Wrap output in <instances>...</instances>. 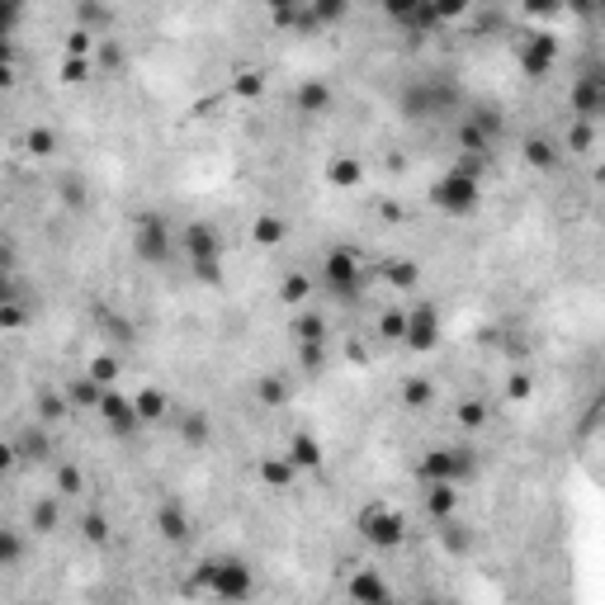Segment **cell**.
<instances>
[{"mask_svg": "<svg viewBox=\"0 0 605 605\" xmlns=\"http://www.w3.org/2000/svg\"><path fill=\"white\" fill-rule=\"evenodd\" d=\"M109 72V66H123V48L114 43V38H100V57H95Z\"/></svg>", "mask_w": 605, "mask_h": 605, "instance_id": "obj_44", "label": "cell"}, {"mask_svg": "<svg viewBox=\"0 0 605 605\" xmlns=\"http://www.w3.org/2000/svg\"><path fill=\"white\" fill-rule=\"evenodd\" d=\"M525 161L534 171H554L558 166V147L548 137H525Z\"/></svg>", "mask_w": 605, "mask_h": 605, "instance_id": "obj_25", "label": "cell"}, {"mask_svg": "<svg viewBox=\"0 0 605 605\" xmlns=\"http://www.w3.org/2000/svg\"><path fill=\"white\" fill-rule=\"evenodd\" d=\"M294 469H322V445L312 435H294L288 440V454H284Z\"/></svg>", "mask_w": 605, "mask_h": 605, "instance_id": "obj_17", "label": "cell"}, {"mask_svg": "<svg viewBox=\"0 0 605 605\" xmlns=\"http://www.w3.org/2000/svg\"><path fill=\"white\" fill-rule=\"evenodd\" d=\"M251 237H256L260 246H274V241L288 237V223H284V218H274V213H260L256 227H251Z\"/></svg>", "mask_w": 605, "mask_h": 605, "instance_id": "obj_29", "label": "cell"}, {"mask_svg": "<svg viewBox=\"0 0 605 605\" xmlns=\"http://www.w3.org/2000/svg\"><path fill=\"white\" fill-rule=\"evenodd\" d=\"M473 469H478V459H473L469 445L431 449V454H425V459L417 463V473L425 478V483H449V487H459L463 478H473Z\"/></svg>", "mask_w": 605, "mask_h": 605, "instance_id": "obj_2", "label": "cell"}, {"mask_svg": "<svg viewBox=\"0 0 605 605\" xmlns=\"http://www.w3.org/2000/svg\"><path fill=\"white\" fill-rule=\"evenodd\" d=\"M10 445H15V454H19L24 463H48L52 454H57V449H52V435H48V425H43V421L19 425V435L10 440Z\"/></svg>", "mask_w": 605, "mask_h": 605, "instance_id": "obj_10", "label": "cell"}, {"mask_svg": "<svg viewBox=\"0 0 605 605\" xmlns=\"http://www.w3.org/2000/svg\"><path fill=\"white\" fill-rule=\"evenodd\" d=\"M322 274H326V288H332V294H355V284H360V265H355L350 251H332Z\"/></svg>", "mask_w": 605, "mask_h": 605, "instance_id": "obj_13", "label": "cell"}, {"mask_svg": "<svg viewBox=\"0 0 605 605\" xmlns=\"http://www.w3.org/2000/svg\"><path fill=\"white\" fill-rule=\"evenodd\" d=\"M62 203H66V209H86V203H90V195H86V180L66 175V180H62Z\"/></svg>", "mask_w": 605, "mask_h": 605, "instance_id": "obj_38", "label": "cell"}, {"mask_svg": "<svg viewBox=\"0 0 605 605\" xmlns=\"http://www.w3.org/2000/svg\"><path fill=\"white\" fill-rule=\"evenodd\" d=\"M199 586H209L218 601H227V605H237L251 596V586H256V577H251V563L237 558V554H218L209 558L199 568Z\"/></svg>", "mask_w": 605, "mask_h": 605, "instance_id": "obj_1", "label": "cell"}, {"mask_svg": "<svg viewBox=\"0 0 605 605\" xmlns=\"http://www.w3.org/2000/svg\"><path fill=\"white\" fill-rule=\"evenodd\" d=\"M100 417H104V425H109V435H114V440H128V435H137V425H142V417H137V402H128V397L114 393V388L104 393Z\"/></svg>", "mask_w": 605, "mask_h": 605, "instance_id": "obj_9", "label": "cell"}, {"mask_svg": "<svg viewBox=\"0 0 605 605\" xmlns=\"http://www.w3.org/2000/svg\"><path fill=\"white\" fill-rule=\"evenodd\" d=\"M180 435H185V445H195V449H203L209 445V411H185V421H180Z\"/></svg>", "mask_w": 605, "mask_h": 605, "instance_id": "obj_26", "label": "cell"}, {"mask_svg": "<svg viewBox=\"0 0 605 605\" xmlns=\"http://www.w3.org/2000/svg\"><path fill=\"white\" fill-rule=\"evenodd\" d=\"M86 492V473L76 463H57V497H80Z\"/></svg>", "mask_w": 605, "mask_h": 605, "instance_id": "obj_34", "label": "cell"}, {"mask_svg": "<svg viewBox=\"0 0 605 605\" xmlns=\"http://www.w3.org/2000/svg\"><path fill=\"white\" fill-rule=\"evenodd\" d=\"M454 506H459V492H454L449 483H431V487H425V511H431L435 520H454Z\"/></svg>", "mask_w": 605, "mask_h": 605, "instance_id": "obj_19", "label": "cell"}, {"mask_svg": "<svg viewBox=\"0 0 605 605\" xmlns=\"http://www.w3.org/2000/svg\"><path fill=\"white\" fill-rule=\"evenodd\" d=\"M379 332L388 336V341H407V318H402V312H383V318H379Z\"/></svg>", "mask_w": 605, "mask_h": 605, "instance_id": "obj_42", "label": "cell"}, {"mask_svg": "<svg viewBox=\"0 0 605 605\" xmlns=\"http://www.w3.org/2000/svg\"><path fill=\"white\" fill-rule=\"evenodd\" d=\"M360 534H364V544H374V548H397L407 540V525H402V516L393 511V506H364L360 511Z\"/></svg>", "mask_w": 605, "mask_h": 605, "instance_id": "obj_5", "label": "cell"}, {"mask_svg": "<svg viewBox=\"0 0 605 605\" xmlns=\"http://www.w3.org/2000/svg\"><path fill=\"white\" fill-rule=\"evenodd\" d=\"M80 540L95 544V548L109 544V520H104V511H86V516H80Z\"/></svg>", "mask_w": 605, "mask_h": 605, "instance_id": "obj_33", "label": "cell"}, {"mask_svg": "<svg viewBox=\"0 0 605 605\" xmlns=\"http://www.w3.org/2000/svg\"><path fill=\"white\" fill-rule=\"evenodd\" d=\"M383 280H388L393 288H417V284H421V265H417V260H402V256H397V260H388V265H383Z\"/></svg>", "mask_w": 605, "mask_h": 605, "instance_id": "obj_24", "label": "cell"}, {"mask_svg": "<svg viewBox=\"0 0 605 605\" xmlns=\"http://www.w3.org/2000/svg\"><path fill=\"white\" fill-rule=\"evenodd\" d=\"M318 19H346V5H322Z\"/></svg>", "mask_w": 605, "mask_h": 605, "instance_id": "obj_51", "label": "cell"}, {"mask_svg": "<svg viewBox=\"0 0 605 605\" xmlns=\"http://www.w3.org/2000/svg\"><path fill=\"white\" fill-rule=\"evenodd\" d=\"M435 341H440V312L431 308V302H417V308L407 312V346L431 350Z\"/></svg>", "mask_w": 605, "mask_h": 605, "instance_id": "obj_12", "label": "cell"}, {"mask_svg": "<svg viewBox=\"0 0 605 605\" xmlns=\"http://www.w3.org/2000/svg\"><path fill=\"white\" fill-rule=\"evenodd\" d=\"M431 397H435V383L431 379H407L402 383V402L407 407H431Z\"/></svg>", "mask_w": 605, "mask_h": 605, "instance_id": "obj_35", "label": "cell"}, {"mask_svg": "<svg viewBox=\"0 0 605 605\" xmlns=\"http://www.w3.org/2000/svg\"><path fill=\"white\" fill-rule=\"evenodd\" d=\"M459 100V86L449 80H417V86L402 90V114L407 119H431V114H445Z\"/></svg>", "mask_w": 605, "mask_h": 605, "instance_id": "obj_3", "label": "cell"}, {"mask_svg": "<svg viewBox=\"0 0 605 605\" xmlns=\"http://www.w3.org/2000/svg\"><path fill=\"white\" fill-rule=\"evenodd\" d=\"M417 605H445V601H440V596H421Z\"/></svg>", "mask_w": 605, "mask_h": 605, "instance_id": "obj_52", "label": "cell"}, {"mask_svg": "<svg viewBox=\"0 0 605 605\" xmlns=\"http://www.w3.org/2000/svg\"><path fill=\"white\" fill-rule=\"evenodd\" d=\"M19 558H24V530L19 525L0 530V563H5V568H19Z\"/></svg>", "mask_w": 605, "mask_h": 605, "instance_id": "obj_32", "label": "cell"}, {"mask_svg": "<svg viewBox=\"0 0 605 605\" xmlns=\"http://www.w3.org/2000/svg\"><path fill=\"white\" fill-rule=\"evenodd\" d=\"M151 520H157V530H161L166 544H189V516H185L180 502H161Z\"/></svg>", "mask_w": 605, "mask_h": 605, "instance_id": "obj_14", "label": "cell"}, {"mask_svg": "<svg viewBox=\"0 0 605 605\" xmlns=\"http://www.w3.org/2000/svg\"><path fill=\"white\" fill-rule=\"evenodd\" d=\"M29 525L38 530V534H52L62 525V511H57V497H38L34 506H29Z\"/></svg>", "mask_w": 605, "mask_h": 605, "instance_id": "obj_23", "label": "cell"}, {"mask_svg": "<svg viewBox=\"0 0 605 605\" xmlns=\"http://www.w3.org/2000/svg\"><path fill=\"white\" fill-rule=\"evenodd\" d=\"M520 62H525L530 76H544L548 66H554V38H548V34L530 38V48H525V57H520Z\"/></svg>", "mask_w": 605, "mask_h": 605, "instance_id": "obj_20", "label": "cell"}, {"mask_svg": "<svg viewBox=\"0 0 605 605\" xmlns=\"http://www.w3.org/2000/svg\"><path fill=\"white\" fill-rule=\"evenodd\" d=\"M237 90H241V95H260V76H256V72H246V76L237 80Z\"/></svg>", "mask_w": 605, "mask_h": 605, "instance_id": "obj_49", "label": "cell"}, {"mask_svg": "<svg viewBox=\"0 0 605 605\" xmlns=\"http://www.w3.org/2000/svg\"><path fill=\"white\" fill-rule=\"evenodd\" d=\"M454 421H459L463 431H478V425L487 421V407L483 402H459V407H454Z\"/></svg>", "mask_w": 605, "mask_h": 605, "instance_id": "obj_37", "label": "cell"}, {"mask_svg": "<svg viewBox=\"0 0 605 605\" xmlns=\"http://www.w3.org/2000/svg\"><path fill=\"white\" fill-rule=\"evenodd\" d=\"M104 605H128V601H104Z\"/></svg>", "mask_w": 605, "mask_h": 605, "instance_id": "obj_53", "label": "cell"}, {"mask_svg": "<svg viewBox=\"0 0 605 605\" xmlns=\"http://www.w3.org/2000/svg\"><path fill=\"white\" fill-rule=\"evenodd\" d=\"M90 48H95V34L90 29H72V34H66V57H86Z\"/></svg>", "mask_w": 605, "mask_h": 605, "instance_id": "obj_41", "label": "cell"}, {"mask_svg": "<svg viewBox=\"0 0 605 605\" xmlns=\"http://www.w3.org/2000/svg\"><path fill=\"white\" fill-rule=\"evenodd\" d=\"M260 402H270V407H280L284 402V397H288V383L280 379V374H270V379H260Z\"/></svg>", "mask_w": 605, "mask_h": 605, "instance_id": "obj_39", "label": "cell"}, {"mask_svg": "<svg viewBox=\"0 0 605 605\" xmlns=\"http://www.w3.org/2000/svg\"><path fill=\"white\" fill-rule=\"evenodd\" d=\"M478 180L473 175H463V171H449L445 180H435V203L445 213H469V209H478Z\"/></svg>", "mask_w": 605, "mask_h": 605, "instance_id": "obj_7", "label": "cell"}, {"mask_svg": "<svg viewBox=\"0 0 605 605\" xmlns=\"http://www.w3.org/2000/svg\"><path fill=\"white\" fill-rule=\"evenodd\" d=\"M469 123H473V128H478V133H487V137H492V142H497V137L506 133V119H502V109H497V104H478V109H473V119H469Z\"/></svg>", "mask_w": 605, "mask_h": 605, "instance_id": "obj_28", "label": "cell"}, {"mask_svg": "<svg viewBox=\"0 0 605 605\" xmlns=\"http://www.w3.org/2000/svg\"><path fill=\"white\" fill-rule=\"evenodd\" d=\"M86 374H90L95 383H100V388H114V383H119V374H123V364H119V355H95Z\"/></svg>", "mask_w": 605, "mask_h": 605, "instance_id": "obj_30", "label": "cell"}, {"mask_svg": "<svg viewBox=\"0 0 605 605\" xmlns=\"http://www.w3.org/2000/svg\"><path fill=\"white\" fill-rule=\"evenodd\" d=\"M104 326H109V336H119V346H133V341H137V332L119 318V312H114V318H104Z\"/></svg>", "mask_w": 605, "mask_h": 605, "instance_id": "obj_45", "label": "cell"}, {"mask_svg": "<svg viewBox=\"0 0 605 605\" xmlns=\"http://www.w3.org/2000/svg\"><path fill=\"white\" fill-rule=\"evenodd\" d=\"M34 407H38V421H43V425H57V421L72 417V402H66V393H52V388L38 393Z\"/></svg>", "mask_w": 605, "mask_h": 605, "instance_id": "obj_18", "label": "cell"}, {"mask_svg": "<svg viewBox=\"0 0 605 605\" xmlns=\"http://www.w3.org/2000/svg\"><path fill=\"white\" fill-rule=\"evenodd\" d=\"M90 72H95V66H90L86 57H66V62H62V76H66V80H86Z\"/></svg>", "mask_w": 605, "mask_h": 605, "instance_id": "obj_47", "label": "cell"}, {"mask_svg": "<svg viewBox=\"0 0 605 605\" xmlns=\"http://www.w3.org/2000/svg\"><path fill=\"white\" fill-rule=\"evenodd\" d=\"M326 180L341 185V189H355V185H360V161H355V157H336L332 166H326Z\"/></svg>", "mask_w": 605, "mask_h": 605, "instance_id": "obj_31", "label": "cell"}, {"mask_svg": "<svg viewBox=\"0 0 605 605\" xmlns=\"http://www.w3.org/2000/svg\"><path fill=\"white\" fill-rule=\"evenodd\" d=\"M572 147H577V151L591 147V128H586V123H577V128H572Z\"/></svg>", "mask_w": 605, "mask_h": 605, "instance_id": "obj_48", "label": "cell"}, {"mask_svg": "<svg viewBox=\"0 0 605 605\" xmlns=\"http://www.w3.org/2000/svg\"><path fill=\"white\" fill-rule=\"evenodd\" d=\"M29 605H43V601H29Z\"/></svg>", "mask_w": 605, "mask_h": 605, "instance_id": "obj_54", "label": "cell"}, {"mask_svg": "<svg viewBox=\"0 0 605 605\" xmlns=\"http://www.w3.org/2000/svg\"><path fill=\"white\" fill-rule=\"evenodd\" d=\"M346 591H350V601H355V605H393L388 582L379 577V568H355V572H350V582H346Z\"/></svg>", "mask_w": 605, "mask_h": 605, "instance_id": "obj_11", "label": "cell"}, {"mask_svg": "<svg viewBox=\"0 0 605 605\" xmlns=\"http://www.w3.org/2000/svg\"><path fill=\"white\" fill-rule=\"evenodd\" d=\"M469 530L463 525H454V520H445V548H454V554H469Z\"/></svg>", "mask_w": 605, "mask_h": 605, "instance_id": "obj_43", "label": "cell"}, {"mask_svg": "<svg viewBox=\"0 0 605 605\" xmlns=\"http://www.w3.org/2000/svg\"><path fill=\"white\" fill-rule=\"evenodd\" d=\"M308 294H312V280H308L302 270H294V274L284 280V288H280V298L294 302V308H298V302H308Z\"/></svg>", "mask_w": 605, "mask_h": 605, "instance_id": "obj_36", "label": "cell"}, {"mask_svg": "<svg viewBox=\"0 0 605 605\" xmlns=\"http://www.w3.org/2000/svg\"><path fill=\"white\" fill-rule=\"evenodd\" d=\"M29 151L34 157H52V151H57V133L52 128H29Z\"/></svg>", "mask_w": 605, "mask_h": 605, "instance_id": "obj_40", "label": "cell"}, {"mask_svg": "<svg viewBox=\"0 0 605 605\" xmlns=\"http://www.w3.org/2000/svg\"><path fill=\"white\" fill-rule=\"evenodd\" d=\"M19 322H24V308L10 298V302H5V326H19Z\"/></svg>", "mask_w": 605, "mask_h": 605, "instance_id": "obj_50", "label": "cell"}, {"mask_svg": "<svg viewBox=\"0 0 605 605\" xmlns=\"http://www.w3.org/2000/svg\"><path fill=\"white\" fill-rule=\"evenodd\" d=\"M180 241H185L189 270H195V265H218V260H223V237H218L213 223H189L180 232Z\"/></svg>", "mask_w": 605, "mask_h": 605, "instance_id": "obj_8", "label": "cell"}, {"mask_svg": "<svg viewBox=\"0 0 605 605\" xmlns=\"http://www.w3.org/2000/svg\"><path fill=\"white\" fill-rule=\"evenodd\" d=\"M133 251L137 260H147V265H166L171 260V223L161 213H142L133 227Z\"/></svg>", "mask_w": 605, "mask_h": 605, "instance_id": "obj_4", "label": "cell"}, {"mask_svg": "<svg viewBox=\"0 0 605 605\" xmlns=\"http://www.w3.org/2000/svg\"><path fill=\"white\" fill-rule=\"evenodd\" d=\"M294 473H298V469H294V463H288V459H280V454H270V459H260V478H265L270 487H280V492H284L288 483H294Z\"/></svg>", "mask_w": 605, "mask_h": 605, "instance_id": "obj_27", "label": "cell"}, {"mask_svg": "<svg viewBox=\"0 0 605 605\" xmlns=\"http://www.w3.org/2000/svg\"><path fill=\"white\" fill-rule=\"evenodd\" d=\"M294 336H298V346H326V322L318 318V312L302 308L294 318Z\"/></svg>", "mask_w": 605, "mask_h": 605, "instance_id": "obj_21", "label": "cell"}, {"mask_svg": "<svg viewBox=\"0 0 605 605\" xmlns=\"http://www.w3.org/2000/svg\"><path fill=\"white\" fill-rule=\"evenodd\" d=\"M137 402V417H142V425H157V421H166V411H171V402H166V393H157V388H142L133 397Z\"/></svg>", "mask_w": 605, "mask_h": 605, "instance_id": "obj_22", "label": "cell"}, {"mask_svg": "<svg viewBox=\"0 0 605 605\" xmlns=\"http://www.w3.org/2000/svg\"><path fill=\"white\" fill-rule=\"evenodd\" d=\"M294 104L302 109V114H326V109H332V86H326V80H318V76H308V80L294 90Z\"/></svg>", "mask_w": 605, "mask_h": 605, "instance_id": "obj_15", "label": "cell"}, {"mask_svg": "<svg viewBox=\"0 0 605 605\" xmlns=\"http://www.w3.org/2000/svg\"><path fill=\"white\" fill-rule=\"evenodd\" d=\"M104 393H109V388H100L90 374H76L72 383H66V402H72V407H86V411H100Z\"/></svg>", "mask_w": 605, "mask_h": 605, "instance_id": "obj_16", "label": "cell"}, {"mask_svg": "<svg viewBox=\"0 0 605 605\" xmlns=\"http://www.w3.org/2000/svg\"><path fill=\"white\" fill-rule=\"evenodd\" d=\"M76 19H80V24H114V15H109L104 5H80Z\"/></svg>", "mask_w": 605, "mask_h": 605, "instance_id": "obj_46", "label": "cell"}, {"mask_svg": "<svg viewBox=\"0 0 605 605\" xmlns=\"http://www.w3.org/2000/svg\"><path fill=\"white\" fill-rule=\"evenodd\" d=\"M572 114L577 119H605V66H591L586 76L572 80Z\"/></svg>", "mask_w": 605, "mask_h": 605, "instance_id": "obj_6", "label": "cell"}]
</instances>
